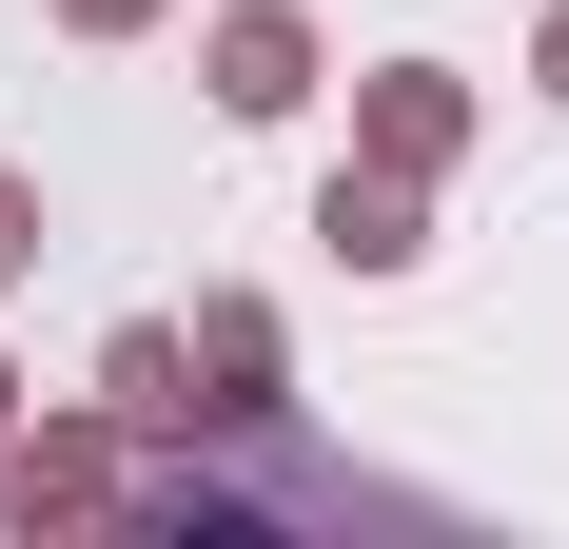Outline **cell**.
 Instances as JSON below:
<instances>
[{
	"label": "cell",
	"instance_id": "cell-1",
	"mask_svg": "<svg viewBox=\"0 0 569 549\" xmlns=\"http://www.w3.org/2000/svg\"><path fill=\"white\" fill-rule=\"evenodd\" d=\"M0 510H20V530H99V510H138V432H118V412L0 432Z\"/></svg>",
	"mask_w": 569,
	"mask_h": 549
},
{
	"label": "cell",
	"instance_id": "cell-2",
	"mask_svg": "<svg viewBox=\"0 0 569 549\" xmlns=\"http://www.w3.org/2000/svg\"><path fill=\"white\" fill-rule=\"evenodd\" d=\"M197 432H276V295H197Z\"/></svg>",
	"mask_w": 569,
	"mask_h": 549
},
{
	"label": "cell",
	"instance_id": "cell-3",
	"mask_svg": "<svg viewBox=\"0 0 569 549\" xmlns=\"http://www.w3.org/2000/svg\"><path fill=\"white\" fill-rule=\"evenodd\" d=\"M353 158H393V177H452V158H471V79H452V59H393V79L353 99Z\"/></svg>",
	"mask_w": 569,
	"mask_h": 549
},
{
	"label": "cell",
	"instance_id": "cell-4",
	"mask_svg": "<svg viewBox=\"0 0 569 549\" xmlns=\"http://www.w3.org/2000/svg\"><path fill=\"white\" fill-rule=\"evenodd\" d=\"M197 79H217V118H295L315 99V20L295 0H236L217 40H197Z\"/></svg>",
	"mask_w": 569,
	"mask_h": 549
},
{
	"label": "cell",
	"instance_id": "cell-5",
	"mask_svg": "<svg viewBox=\"0 0 569 549\" xmlns=\"http://www.w3.org/2000/svg\"><path fill=\"white\" fill-rule=\"evenodd\" d=\"M315 236H335L353 274H412V256H432V177H393V158H335V177H315Z\"/></svg>",
	"mask_w": 569,
	"mask_h": 549
},
{
	"label": "cell",
	"instance_id": "cell-6",
	"mask_svg": "<svg viewBox=\"0 0 569 549\" xmlns=\"http://www.w3.org/2000/svg\"><path fill=\"white\" fill-rule=\"evenodd\" d=\"M99 412H118V432H197V353H177L158 315H118L99 333Z\"/></svg>",
	"mask_w": 569,
	"mask_h": 549
},
{
	"label": "cell",
	"instance_id": "cell-7",
	"mask_svg": "<svg viewBox=\"0 0 569 549\" xmlns=\"http://www.w3.org/2000/svg\"><path fill=\"white\" fill-rule=\"evenodd\" d=\"M40 274V177H0V295Z\"/></svg>",
	"mask_w": 569,
	"mask_h": 549
},
{
	"label": "cell",
	"instance_id": "cell-8",
	"mask_svg": "<svg viewBox=\"0 0 569 549\" xmlns=\"http://www.w3.org/2000/svg\"><path fill=\"white\" fill-rule=\"evenodd\" d=\"M59 20H79V40H138V20H158V0H59Z\"/></svg>",
	"mask_w": 569,
	"mask_h": 549
},
{
	"label": "cell",
	"instance_id": "cell-9",
	"mask_svg": "<svg viewBox=\"0 0 569 549\" xmlns=\"http://www.w3.org/2000/svg\"><path fill=\"white\" fill-rule=\"evenodd\" d=\"M530 79H550V99H569V0H550V40H530Z\"/></svg>",
	"mask_w": 569,
	"mask_h": 549
},
{
	"label": "cell",
	"instance_id": "cell-10",
	"mask_svg": "<svg viewBox=\"0 0 569 549\" xmlns=\"http://www.w3.org/2000/svg\"><path fill=\"white\" fill-rule=\"evenodd\" d=\"M0 432H20V373H0Z\"/></svg>",
	"mask_w": 569,
	"mask_h": 549
}]
</instances>
